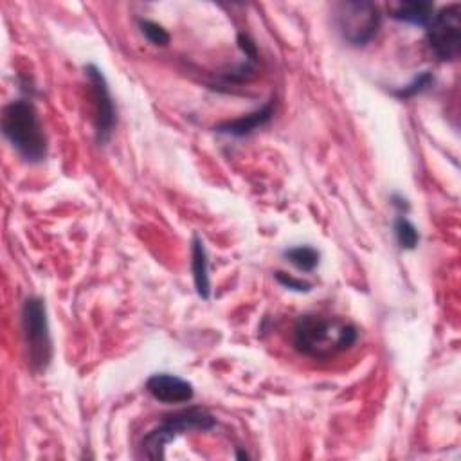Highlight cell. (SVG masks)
I'll use <instances>...</instances> for the list:
<instances>
[{"label":"cell","mask_w":461,"mask_h":461,"mask_svg":"<svg viewBox=\"0 0 461 461\" xmlns=\"http://www.w3.org/2000/svg\"><path fill=\"white\" fill-rule=\"evenodd\" d=\"M22 330L27 348V360L32 371H43L52 358L47 310L40 297H27L22 306Z\"/></svg>","instance_id":"5"},{"label":"cell","mask_w":461,"mask_h":461,"mask_svg":"<svg viewBox=\"0 0 461 461\" xmlns=\"http://www.w3.org/2000/svg\"><path fill=\"white\" fill-rule=\"evenodd\" d=\"M394 234H396V240H398L400 247L405 249V250L416 249V245L420 241L418 229L405 216H398L394 220Z\"/></svg>","instance_id":"13"},{"label":"cell","mask_w":461,"mask_h":461,"mask_svg":"<svg viewBox=\"0 0 461 461\" xmlns=\"http://www.w3.org/2000/svg\"><path fill=\"white\" fill-rule=\"evenodd\" d=\"M86 77L92 86V99H94V126H95V140L97 144H104L113 130L115 124V108L110 95L108 83L103 72L95 65L85 67Z\"/></svg>","instance_id":"7"},{"label":"cell","mask_w":461,"mask_h":461,"mask_svg":"<svg viewBox=\"0 0 461 461\" xmlns=\"http://www.w3.org/2000/svg\"><path fill=\"white\" fill-rule=\"evenodd\" d=\"M427 45L441 61L457 59L461 50V5L450 4L434 13L425 27Z\"/></svg>","instance_id":"6"},{"label":"cell","mask_w":461,"mask_h":461,"mask_svg":"<svg viewBox=\"0 0 461 461\" xmlns=\"http://www.w3.org/2000/svg\"><path fill=\"white\" fill-rule=\"evenodd\" d=\"M139 29H140V32L144 34V38H146L149 43L157 45V47H164V45L169 43V34H167V31H166L160 23H157V22L140 18V20H139Z\"/></svg>","instance_id":"15"},{"label":"cell","mask_w":461,"mask_h":461,"mask_svg":"<svg viewBox=\"0 0 461 461\" xmlns=\"http://www.w3.org/2000/svg\"><path fill=\"white\" fill-rule=\"evenodd\" d=\"M272 115H274V99L267 101L265 104H261L259 108H256L250 113H245V115H241L238 119L221 122L216 128V131L232 135V137H245V135L256 131L258 128L265 126L272 119Z\"/></svg>","instance_id":"9"},{"label":"cell","mask_w":461,"mask_h":461,"mask_svg":"<svg viewBox=\"0 0 461 461\" xmlns=\"http://www.w3.org/2000/svg\"><path fill=\"white\" fill-rule=\"evenodd\" d=\"M391 18L420 27H427L432 20L436 7L430 2L425 0H414V2H400L391 11Z\"/></svg>","instance_id":"11"},{"label":"cell","mask_w":461,"mask_h":461,"mask_svg":"<svg viewBox=\"0 0 461 461\" xmlns=\"http://www.w3.org/2000/svg\"><path fill=\"white\" fill-rule=\"evenodd\" d=\"M333 22L346 43L364 47L375 38L382 22V13L373 2L348 0L335 5Z\"/></svg>","instance_id":"4"},{"label":"cell","mask_w":461,"mask_h":461,"mask_svg":"<svg viewBox=\"0 0 461 461\" xmlns=\"http://www.w3.org/2000/svg\"><path fill=\"white\" fill-rule=\"evenodd\" d=\"M432 83H434V76H432L430 72H421V74H418L409 85H405V86L394 90L393 94H394L396 97H400V99H409V97H414V95L425 92Z\"/></svg>","instance_id":"14"},{"label":"cell","mask_w":461,"mask_h":461,"mask_svg":"<svg viewBox=\"0 0 461 461\" xmlns=\"http://www.w3.org/2000/svg\"><path fill=\"white\" fill-rule=\"evenodd\" d=\"M276 281L281 286H285L288 290H294V292H310L312 290V283H308L304 279H299V277H294V276H290L286 272H281V270L276 272Z\"/></svg>","instance_id":"16"},{"label":"cell","mask_w":461,"mask_h":461,"mask_svg":"<svg viewBox=\"0 0 461 461\" xmlns=\"http://www.w3.org/2000/svg\"><path fill=\"white\" fill-rule=\"evenodd\" d=\"M216 423L214 416L202 407H189L167 414L162 421L151 429L140 441V452L148 459H162L166 456V445L189 430H209Z\"/></svg>","instance_id":"3"},{"label":"cell","mask_w":461,"mask_h":461,"mask_svg":"<svg viewBox=\"0 0 461 461\" xmlns=\"http://www.w3.org/2000/svg\"><path fill=\"white\" fill-rule=\"evenodd\" d=\"M285 258L286 261H290L295 268L303 270V272H312L321 259V254L317 252V249L310 247V245H299V247H292L285 250Z\"/></svg>","instance_id":"12"},{"label":"cell","mask_w":461,"mask_h":461,"mask_svg":"<svg viewBox=\"0 0 461 461\" xmlns=\"http://www.w3.org/2000/svg\"><path fill=\"white\" fill-rule=\"evenodd\" d=\"M358 331L355 324L319 313H304L301 315L292 331L294 348L310 358H330L346 349H349L357 342Z\"/></svg>","instance_id":"1"},{"label":"cell","mask_w":461,"mask_h":461,"mask_svg":"<svg viewBox=\"0 0 461 461\" xmlns=\"http://www.w3.org/2000/svg\"><path fill=\"white\" fill-rule=\"evenodd\" d=\"M2 131L25 162L36 164L45 160L47 139L31 101L16 99L4 108Z\"/></svg>","instance_id":"2"},{"label":"cell","mask_w":461,"mask_h":461,"mask_svg":"<svg viewBox=\"0 0 461 461\" xmlns=\"http://www.w3.org/2000/svg\"><path fill=\"white\" fill-rule=\"evenodd\" d=\"M146 391L162 403H185L194 396L193 385L169 373H155L146 380Z\"/></svg>","instance_id":"8"},{"label":"cell","mask_w":461,"mask_h":461,"mask_svg":"<svg viewBox=\"0 0 461 461\" xmlns=\"http://www.w3.org/2000/svg\"><path fill=\"white\" fill-rule=\"evenodd\" d=\"M191 272H193V281L196 294L202 299H209L211 295V283H209V265H207V252L203 247V241L200 236H193V245H191Z\"/></svg>","instance_id":"10"}]
</instances>
